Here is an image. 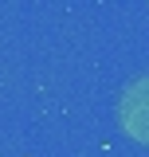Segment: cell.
Returning a JSON list of instances; mask_svg holds the SVG:
<instances>
[{"instance_id": "obj_1", "label": "cell", "mask_w": 149, "mask_h": 157, "mask_svg": "<svg viewBox=\"0 0 149 157\" xmlns=\"http://www.w3.org/2000/svg\"><path fill=\"white\" fill-rule=\"evenodd\" d=\"M122 126L137 141H149V78H137L122 94Z\"/></svg>"}]
</instances>
